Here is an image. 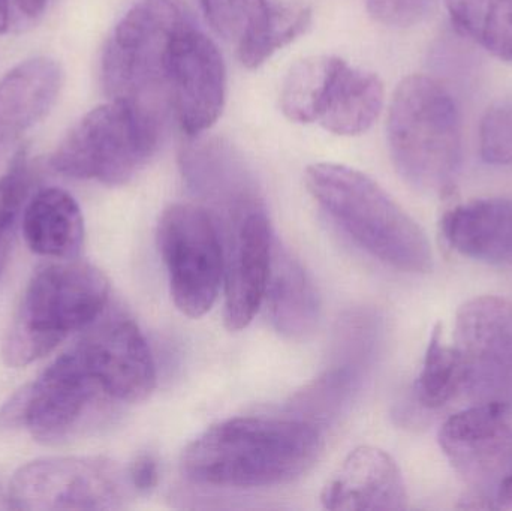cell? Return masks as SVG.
Returning a JSON list of instances; mask_svg holds the SVG:
<instances>
[{"label":"cell","instance_id":"1","mask_svg":"<svg viewBox=\"0 0 512 511\" xmlns=\"http://www.w3.org/2000/svg\"><path fill=\"white\" fill-rule=\"evenodd\" d=\"M321 450V429L312 420L236 417L210 426L189 443L180 468L195 485L270 488L306 474Z\"/></svg>","mask_w":512,"mask_h":511},{"label":"cell","instance_id":"2","mask_svg":"<svg viewBox=\"0 0 512 511\" xmlns=\"http://www.w3.org/2000/svg\"><path fill=\"white\" fill-rule=\"evenodd\" d=\"M306 186L372 257L403 273L432 272V245L423 228L375 180L355 168L322 162L307 168Z\"/></svg>","mask_w":512,"mask_h":511},{"label":"cell","instance_id":"3","mask_svg":"<svg viewBox=\"0 0 512 511\" xmlns=\"http://www.w3.org/2000/svg\"><path fill=\"white\" fill-rule=\"evenodd\" d=\"M387 138L394 167L412 188L454 191L463 161L462 117L445 84L429 75L406 77L391 99Z\"/></svg>","mask_w":512,"mask_h":511},{"label":"cell","instance_id":"4","mask_svg":"<svg viewBox=\"0 0 512 511\" xmlns=\"http://www.w3.org/2000/svg\"><path fill=\"white\" fill-rule=\"evenodd\" d=\"M110 282L86 261L59 260L33 273L3 341L9 368L50 354L74 332L89 329L107 308Z\"/></svg>","mask_w":512,"mask_h":511},{"label":"cell","instance_id":"5","mask_svg":"<svg viewBox=\"0 0 512 511\" xmlns=\"http://www.w3.org/2000/svg\"><path fill=\"white\" fill-rule=\"evenodd\" d=\"M162 116L147 105L111 99L72 126L54 152L51 167L71 179L125 185L158 150Z\"/></svg>","mask_w":512,"mask_h":511},{"label":"cell","instance_id":"6","mask_svg":"<svg viewBox=\"0 0 512 511\" xmlns=\"http://www.w3.org/2000/svg\"><path fill=\"white\" fill-rule=\"evenodd\" d=\"M195 23L182 0H140L116 24L101 59V80L111 99H126L165 113L170 107L167 65L177 33Z\"/></svg>","mask_w":512,"mask_h":511},{"label":"cell","instance_id":"7","mask_svg":"<svg viewBox=\"0 0 512 511\" xmlns=\"http://www.w3.org/2000/svg\"><path fill=\"white\" fill-rule=\"evenodd\" d=\"M158 248L167 267L171 297L186 317L206 315L224 287L225 248L212 213L177 203L162 213Z\"/></svg>","mask_w":512,"mask_h":511},{"label":"cell","instance_id":"8","mask_svg":"<svg viewBox=\"0 0 512 511\" xmlns=\"http://www.w3.org/2000/svg\"><path fill=\"white\" fill-rule=\"evenodd\" d=\"M128 473L107 458H44L21 467L9 483L14 510H120L131 497Z\"/></svg>","mask_w":512,"mask_h":511},{"label":"cell","instance_id":"9","mask_svg":"<svg viewBox=\"0 0 512 511\" xmlns=\"http://www.w3.org/2000/svg\"><path fill=\"white\" fill-rule=\"evenodd\" d=\"M454 348L465 372V395L474 404L512 407V302L480 296L460 306Z\"/></svg>","mask_w":512,"mask_h":511},{"label":"cell","instance_id":"10","mask_svg":"<svg viewBox=\"0 0 512 511\" xmlns=\"http://www.w3.org/2000/svg\"><path fill=\"white\" fill-rule=\"evenodd\" d=\"M170 108L189 138L215 125L227 98V68L218 45L197 21L177 33L167 65Z\"/></svg>","mask_w":512,"mask_h":511},{"label":"cell","instance_id":"11","mask_svg":"<svg viewBox=\"0 0 512 511\" xmlns=\"http://www.w3.org/2000/svg\"><path fill=\"white\" fill-rule=\"evenodd\" d=\"M508 411L499 404L471 405L448 417L438 435L442 452L469 492L484 495L493 504L496 489L512 473Z\"/></svg>","mask_w":512,"mask_h":511},{"label":"cell","instance_id":"12","mask_svg":"<svg viewBox=\"0 0 512 511\" xmlns=\"http://www.w3.org/2000/svg\"><path fill=\"white\" fill-rule=\"evenodd\" d=\"M225 216L224 320L230 332H239L252 323L264 300L274 236L259 198Z\"/></svg>","mask_w":512,"mask_h":511},{"label":"cell","instance_id":"13","mask_svg":"<svg viewBox=\"0 0 512 511\" xmlns=\"http://www.w3.org/2000/svg\"><path fill=\"white\" fill-rule=\"evenodd\" d=\"M72 350L107 398L138 404L155 390L152 351L140 327L129 318L114 317L98 324Z\"/></svg>","mask_w":512,"mask_h":511},{"label":"cell","instance_id":"14","mask_svg":"<svg viewBox=\"0 0 512 511\" xmlns=\"http://www.w3.org/2000/svg\"><path fill=\"white\" fill-rule=\"evenodd\" d=\"M200 5L210 26L236 45L240 62L251 69L300 38L312 23V11L300 3L200 0Z\"/></svg>","mask_w":512,"mask_h":511},{"label":"cell","instance_id":"15","mask_svg":"<svg viewBox=\"0 0 512 511\" xmlns=\"http://www.w3.org/2000/svg\"><path fill=\"white\" fill-rule=\"evenodd\" d=\"M27 386L24 428L45 444H60L71 438L83 425L90 407L99 396H105L72 348Z\"/></svg>","mask_w":512,"mask_h":511},{"label":"cell","instance_id":"16","mask_svg":"<svg viewBox=\"0 0 512 511\" xmlns=\"http://www.w3.org/2000/svg\"><path fill=\"white\" fill-rule=\"evenodd\" d=\"M324 509L403 510L408 492L396 461L378 447L352 450L321 494Z\"/></svg>","mask_w":512,"mask_h":511},{"label":"cell","instance_id":"17","mask_svg":"<svg viewBox=\"0 0 512 511\" xmlns=\"http://www.w3.org/2000/svg\"><path fill=\"white\" fill-rule=\"evenodd\" d=\"M441 231L463 257L512 269V198H481L444 213Z\"/></svg>","mask_w":512,"mask_h":511},{"label":"cell","instance_id":"18","mask_svg":"<svg viewBox=\"0 0 512 511\" xmlns=\"http://www.w3.org/2000/svg\"><path fill=\"white\" fill-rule=\"evenodd\" d=\"M262 305L274 329L286 338L306 339L318 329L321 302L315 284L276 237Z\"/></svg>","mask_w":512,"mask_h":511},{"label":"cell","instance_id":"19","mask_svg":"<svg viewBox=\"0 0 512 511\" xmlns=\"http://www.w3.org/2000/svg\"><path fill=\"white\" fill-rule=\"evenodd\" d=\"M62 83V68L50 57L24 60L0 78V150L47 116Z\"/></svg>","mask_w":512,"mask_h":511},{"label":"cell","instance_id":"20","mask_svg":"<svg viewBox=\"0 0 512 511\" xmlns=\"http://www.w3.org/2000/svg\"><path fill=\"white\" fill-rule=\"evenodd\" d=\"M195 138L180 153L183 177L195 194L221 207L225 215L258 198L245 162L230 144L218 138Z\"/></svg>","mask_w":512,"mask_h":511},{"label":"cell","instance_id":"21","mask_svg":"<svg viewBox=\"0 0 512 511\" xmlns=\"http://www.w3.org/2000/svg\"><path fill=\"white\" fill-rule=\"evenodd\" d=\"M21 230L39 257L74 260L83 248V213L75 198L60 188L42 189L27 201Z\"/></svg>","mask_w":512,"mask_h":511},{"label":"cell","instance_id":"22","mask_svg":"<svg viewBox=\"0 0 512 511\" xmlns=\"http://www.w3.org/2000/svg\"><path fill=\"white\" fill-rule=\"evenodd\" d=\"M384 107V84L373 72L343 60L328 87L318 122L336 135L366 132Z\"/></svg>","mask_w":512,"mask_h":511},{"label":"cell","instance_id":"23","mask_svg":"<svg viewBox=\"0 0 512 511\" xmlns=\"http://www.w3.org/2000/svg\"><path fill=\"white\" fill-rule=\"evenodd\" d=\"M342 62L336 56H312L291 66L280 92L283 114L292 122H318L328 87Z\"/></svg>","mask_w":512,"mask_h":511},{"label":"cell","instance_id":"24","mask_svg":"<svg viewBox=\"0 0 512 511\" xmlns=\"http://www.w3.org/2000/svg\"><path fill=\"white\" fill-rule=\"evenodd\" d=\"M418 404L427 410H438L465 392V372L454 345L442 338V326L433 329L423 368L415 381Z\"/></svg>","mask_w":512,"mask_h":511},{"label":"cell","instance_id":"25","mask_svg":"<svg viewBox=\"0 0 512 511\" xmlns=\"http://www.w3.org/2000/svg\"><path fill=\"white\" fill-rule=\"evenodd\" d=\"M32 186V171L26 153L15 156L8 171L0 177V275L11 254L18 224Z\"/></svg>","mask_w":512,"mask_h":511},{"label":"cell","instance_id":"26","mask_svg":"<svg viewBox=\"0 0 512 511\" xmlns=\"http://www.w3.org/2000/svg\"><path fill=\"white\" fill-rule=\"evenodd\" d=\"M480 153L484 162L496 167L512 165V98L487 108L480 123Z\"/></svg>","mask_w":512,"mask_h":511},{"label":"cell","instance_id":"27","mask_svg":"<svg viewBox=\"0 0 512 511\" xmlns=\"http://www.w3.org/2000/svg\"><path fill=\"white\" fill-rule=\"evenodd\" d=\"M478 44L498 59L512 62V0H489Z\"/></svg>","mask_w":512,"mask_h":511},{"label":"cell","instance_id":"28","mask_svg":"<svg viewBox=\"0 0 512 511\" xmlns=\"http://www.w3.org/2000/svg\"><path fill=\"white\" fill-rule=\"evenodd\" d=\"M441 0H366L367 11L388 27L417 26L430 17Z\"/></svg>","mask_w":512,"mask_h":511},{"label":"cell","instance_id":"29","mask_svg":"<svg viewBox=\"0 0 512 511\" xmlns=\"http://www.w3.org/2000/svg\"><path fill=\"white\" fill-rule=\"evenodd\" d=\"M451 23L459 35L480 41L489 0H444Z\"/></svg>","mask_w":512,"mask_h":511},{"label":"cell","instance_id":"30","mask_svg":"<svg viewBox=\"0 0 512 511\" xmlns=\"http://www.w3.org/2000/svg\"><path fill=\"white\" fill-rule=\"evenodd\" d=\"M126 473L132 491L140 495L150 494L159 483L158 459L152 453H140L126 468Z\"/></svg>","mask_w":512,"mask_h":511},{"label":"cell","instance_id":"31","mask_svg":"<svg viewBox=\"0 0 512 511\" xmlns=\"http://www.w3.org/2000/svg\"><path fill=\"white\" fill-rule=\"evenodd\" d=\"M27 401H29V386H24L0 408V429L23 428Z\"/></svg>","mask_w":512,"mask_h":511},{"label":"cell","instance_id":"32","mask_svg":"<svg viewBox=\"0 0 512 511\" xmlns=\"http://www.w3.org/2000/svg\"><path fill=\"white\" fill-rule=\"evenodd\" d=\"M493 501H495L496 510L512 509V473L502 480L493 495Z\"/></svg>","mask_w":512,"mask_h":511},{"label":"cell","instance_id":"33","mask_svg":"<svg viewBox=\"0 0 512 511\" xmlns=\"http://www.w3.org/2000/svg\"><path fill=\"white\" fill-rule=\"evenodd\" d=\"M20 11L27 17H38L47 5V0H15Z\"/></svg>","mask_w":512,"mask_h":511},{"label":"cell","instance_id":"34","mask_svg":"<svg viewBox=\"0 0 512 511\" xmlns=\"http://www.w3.org/2000/svg\"><path fill=\"white\" fill-rule=\"evenodd\" d=\"M11 11H9V0H0V35L9 29Z\"/></svg>","mask_w":512,"mask_h":511}]
</instances>
